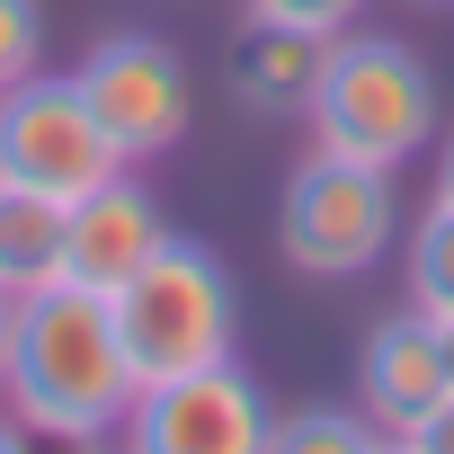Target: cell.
Listing matches in <instances>:
<instances>
[{
	"label": "cell",
	"mask_w": 454,
	"mask_h": 454,
	"mask_svg": "<svg viewBox=\"0 0 454 454\" xmlns=\"http://www.w3.org/2000/svg\"><path fill=\"white\" fill-rule=\"evenodd\" d=\"M143 374L125 356L116 303L54 277L36 294H10V374H0V401L19 410L27 436L45 445H107L134 410Z\"/></svg>",
	"instance_id": "1"
},
{
	"label": "cell",
	"mask_w": 454,
	"mask_h": 454,
	"mask_svg": "<svg viewBox=\"0 0 454 454\" xmlns=\"http://www.w3.org/2000/svg\"><path fill=\"white\" fill-rule=\"evenodd\" d=\"M303 125H312L321 152H348V160H374V169H410L445 134V90H436V72H427V54L410 36L348 27L321 54V90H312Z\"/></svg>",
	"instance_id": "2"
},
{
	"label": "cell",
	"mask_w": 454,
	"mask_h": 454,
	"mask_svg": "<svg viewBox=\"0 0 454 454\" xmlns=\"http://www.w3.org/2000/svg\"><path fill=\"white\" fill-rule=\"evenodd\" d=\"M107 303H116V330H125V356L143 383L241 356V286L223 268V250L196 232H169Z\"/></svg>",
	"instance_id": "3"
},
{
	"label": "cell",
	"mask_w": 454,
	"mask_h": 454,
	"mask_svg": "<svg viewBox=\"0 0 454 454\" xmlns=\"http://www.w3.org/2000/svg\"><path fill=\"white\" fill-rule=\"evenodd\" d=\"M401 169H374V160H348V152H303L286 169V196H277V259L294 277H365L401 250Z\"/></svg>",
	"instance_id": "4"
},
{
	"label": "cell",
	"mask_w": 454,
	"mask_h": 454,
	"mask_svg": "<svg viewBox=\"0 0 454 454\" xmlns=\"http://www.w3.org/2000/svg\"><path fill=\"white\" fill-rule=\"evenodd\" d=\"M116 169H134V160L107 143V125L81 98L72 72H27L19 90H0V187L72 205V196H90Z\"/></svg>",
	"instance_id": "5"
},
{
	"label": "cell",
	"mask_w": 454,
	"mask_h": 454,
	"mask_svg": "<svg viewBox=\"0 0 454 454\" xmlns=\"http://www.w3.org/2000/svg\"><path fill=\"white\" fill-rule=\"evenodd\" d=\"M81 98L98 107V125H107V143L143 169V160H160V152H178L187 143V125H196V81H187V54L169 45V36H152V27H125V36H98L90 54H81Z\"/></svg>",
	"instance_id": "6"
},
{
	"label": "cell",
	"mask_w": 454,
	"mask_h": 454,
	"mask_svg": "<svg viewBox=\"0 0 454 454\" xmlns=\"http://www.w3.org/2000/svg\"><path fill=\"white\" fill-rule=\"evenodd\" d=\"M268 419L277 401L259 392V374L241 356H214V365L143 383L116 436L134 454H268Z\"/></svg>",
	"instance_id": "7"
},
{
	"label": "cell",
	"mask_w": 454,
	"mask_h": 454,
	"mask_svg": "<svg viewBox=\"0 0 454 454\" xmlns=\"http://www.w3.org/2000/svg\"><path fill=\"white\" fill-rule=\"evenodd\" d=\"M445 392H454V374H445V330H436L419 303L365 321V348H356V410L383 427V445H410V427H419Z\"/></svg>",
	"instance_id": "8"
},
{
	"label": "cell",
	"mask_w": 454,
	"mask_h": 454,
	"mask_svg": "<svg viewBox=\"0 0 454 454\" xmlns=\"http://www.w3.org/2000/svg\"><path fill=\"white\" fill-rule=\"evenodd\" d=\"M160 241H169V214L143 187V169H116V178H98L90 196L63 205V277L90 286V294H116Z\"/></svg>",
	"instance_id": "9"
},
{
	"label": "cell",
	"mask_w": 454,
	"mask_h": 454,
	"mask_svg": "<svg viewBox=\"0 0 454 454\" xmlns=\"http://www.w3.org/2000/svg\"><path fill=\"white\" fill-rule=\"evenodd\" d=\"M321 54H330V36H303V27H268V19H241V36H232V63H223V81H232V98H241L250 116L286 125V116H303V107H312V90H321Z\"/></svg>",
	"instance_id": "10"
},
{
	"label": "cell",
	"mask_w": 454,
	"mask_h": 454,
	"mask_svg": "<svg viewBox=\"0 0 454 454\" xmlns=\"http://www.w3.org/2000/svg\"><path fill=\"white\" fill-rule=\"evenodd\" d=\"M63 277V205L0 187V294H36Z\"/></svg>",
	"instance_id": "11"
},
{
	"label": "cell",
	"mask_w": 454,
	"mask_h": 454,
	"mask_svg": "<svg viewBox=\"0 0 454 454\" xmlns=\"http://www.w3.org/2000/svg\"><path fill=\"white\" fill-rule=\"evenodd\" d=\"M268 454H383V427L348 401H294L268 419Z\"/></svg>",
	"instance_id": "12"
},
{
	"label": "cell",
	"mask_w": 454,
	"mask_h": 454,
	"mask_svg": "<svg viewBox=\"0 0 454 454\" xmlns=\"http://www.w3.org/2000/svg\"><path fill=\"white\" fill-rule=\"evenodd\" d=\"M401 286L427 321H454V205L427 196V214L401 223Z\"/></svg>",
	"instance_id": "13"
},
{
	"label": "cell",
	"mask_w": 454,
	"mask_h": 454,
	"mask_svg": "<svg viewBox=\"0 0 454 454\" xmlns=\"http://www.w3.org/2000/svg\"><path fill=\"white\" fill-rule=\"evenodd\" d=\"M374 0H241V19H268V27H303V36H348L365 27Z\"/></svg>",
	"instance_id": "14"
},
{
	"label": "cell",
	"mask_w": 454,
	"mask_h": 454,
	"mask_svg": "<svg viewBox=\"0 0 454 454\" xmlns=\"http://www.w3.org/2000/svg\"><path fill=\"white\" fill-rule=\"evenodd\" d=\"M27 72H45V10L36 0H0V90H19Z\"/></svg>",
	"instance_id": "15"
},
{
	"label": "cell",
	"mask_w": 454,
	"mask_h": 454,
	"mask_svg": "<svg viewBox=\"0 0 454 454\" xmlns=\"http://www.w3.org/2000/svg\"><path fill=\"white\" fill-rule=\"evenodd\" d=\"M410 454H454V392H445V401L410 427Z\"/></svg>",
	"instance_id": "16"
},
{
	"label": "cell",
	"mask_w": 454,
	"mask_h": 454,
	"mask_svg": "<svg viewBox=\"0 0 454 454\" xmlns=\"http://www.w3.org/2000/svg\"><path fill=\"white\" fill-rule=\"evenodd\" d=\"M427 196H436V205H454V134L436 143V178H427Z\"/></svg>",
	"instance_id": "17"
},
{
	"label": "cell",
	"mask_w": 454,
	"mask_h": 454,
	"mask_svg": "<svg viewBox=\"0 0 454 454\" xmlns=\"http://www.w3.org/2000/svg\"><path fill=\"white\" fill-rule=\"evenodd\" d=\"M19 445H27V427H19V410H10V401H0V454H19Z\"/></svg>",
	"instance_id": "18"
},
{
	"label": "cell",
	"mask_w": 454,
	"mask_h": 454,
	"mask_svg": "<svg viewBox=\"0 0 454 454\" xmlns=\"http://www.w3.org/2000/svg\"><path fill=\"white\" fill-rule=\"evenodd\" d=\"M0 374H10V294H0Z\"/></svg>",
	"instance_id": "19"
},
{
	"label": "cell",
	"mask_w": 454,
	"mask_h": 454,
	"mask_svg": "<svg viewBox=\"0 0 454 454\" xmlns=\"http://www.w3.org/2000/svg\"><path fill=\"white\" fill-rule=\"evenodd\" d=\"M436 330H445V374H454V321H436Z\"/></svg>",
	"instance_id": "20"
},
{
	"label": "cell",
	"mask_w": 454,
	"mask_h": 454,
	"mask_svg": "<svg viewBox=\"0 0 454 454\" xmlns=\"http://www.w3.org/2000/svg\"><path fill=\"white\" fill-rule=\"evenodd\" d=\"M427 10H454V0H427Z\"/></svg>",
	"instance_id": "21"
}]
</instances>
